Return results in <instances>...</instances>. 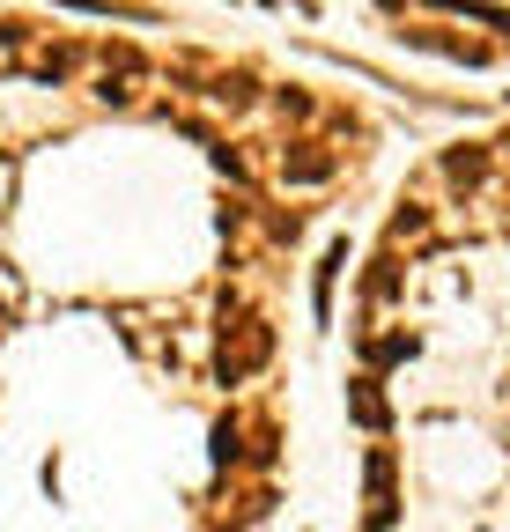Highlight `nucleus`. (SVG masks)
<instances>
[{
	"label": "nucleus",
	"instance_id": "nucleus-1",
	"mask_svg": "<svg viewBox=\"0 0 510 532\" xmlns=\"http://www.w3.org/2000/svg\"><path fill=\"white\" fill-rule=\"evenodd\" d=\"M281 178H296V185H326V178H333V156H326V148H311V141H296L289 156H281Z\"/></svg>",
	"mask_w": 510,
	"mask_h": 532
},
{
	"label": "nucleus",
	"instance_id": "nucleus-2",
	"mask_svg": "<svg viewBox=\"0 0 510 532\" xmlns=\"http://www.w3.org/2000/svg\"><path fill=\"white\" fill-rule=\"evenodd\" d=\"M444 178H451V185H481V178H488V148H451V156H444Z\"/></svg>",
	"mask_w": 510,
	"mask_h": 532
},
{
	"label": "nucleus",
	"instance_id": "nucleus-3",
	"mask_svg": "<svg viewBox=\"0 0 510 532\" xmlns=\"http://www.w3.org/2000/svg\"><path fill=\"white\" fill-rule=\"evenodd\" d=\"M355 422H370V429L385 422V399H377L370 385H355Z\"/></svg>",
	"mask_w": 510,
	"mask_h": 532
},
{
	"label": "nucleus",
	"instance_id": "nucleus-4",
	"mask_svg": "<svg viewBox=\"0 0 510 532\" xmlns=\"http://www.w3.org/2000/svg\"><path fill=\"white\" fill-rule=\"evenodd\" d=\"M400 355H414V340L392 333V340H377V348H370V363H400Z\"/></svg>",
	"mask_w": 510,
	"mask_h": 532
},
{
	"label": "nucleus",
	"instance_id": "nucleus-5",
	"mask_svg": "<svg viewBox=\"0 0 510 532\" xmlns=\"http://www.w3.org/2000/svg\"><path fill=\"white\" fill-rule=\"evenodd\" d=\"M37 74H45V82H67V74H74V52H45V60H37Z\"/></svg>",
	"mask_w": 510,
	"mask_h": 532
}]
</instances>
